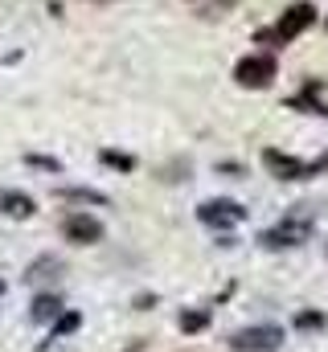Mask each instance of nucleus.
<instances>
[{
    "label": "nucleus",
    "mask_w": 328,
    "mask_h": 352,
    "mask_svg": "<svg viewBox=\"0 0 328 352\" xmlns=\"http://www.w3.org/2000/svg\"><path fill=\"white\" fill-rule=\"evenodd\" d=\"M320 324H325V316H312V311L300 316V328H320Z\"/></svg>",
    "instance_id": "14"
},
{
    "label": "nucleus",
    "mask_w": 328,
    "mask_h": 352,
    "mask_svg": "<svg viewBox=\"0 0 328 352\" xmlns=\"http://www.w3.org/2000/svg\"><path fill=\"white\" fill-rule=\"evenodd\" d=\"M263 164L279 176V180H304V176H308V164H304V160H296V156H287V152H275V148L263 152Z\"/></svg>",
    "instance_id": "6"
},
{
    "label": "nucleus",
    "mask_w": 328,
    "mask_h": 352,
    "mask_svg": "<svg viewBox=\"0 0 328 352\" xmlns=\"http://www.w3.org/2000/svg\"><path fill=\"white\" fill-rule=\"evenodd\" d=\"M279 340H283L279 328H243V332H234L230 349L234 352H275Z\"/></svg>",
    "instance_id": "3"
},
{
    "label": "nucleus",
    "mask_w": 328,
    "mask_h": 352,
    "mask_svg": "<svg viewBox=\"0 0 328 352\" xmlns=\"http://www.w3.org/2000/svg\"><path fill=\"white\" fill-rule=\"evenodd\" d=\"M62 197H70V201H107V197H99V192H90V188H66Z\"/></svg>",
    "instance_id": "13"
},
{
    "label": "nucleus",
    "mask_w": 328,
    "mask_h": 352,
    "mask_svg": "<svg viewBox=\"0 0 328 352\" xmlns=\"http://www.w3.org/2000/svg\"><path fill=\"white\" fill-rule=\"evenodd\" d=\"M197 213H201V221H205V226H218V230H222V226H238V221L246 217L234 201H205Z\"/></svg>",
    "instance_id": "7"
},
{
    "label": "nucleus",
    "mask_w": 328,
    "mask_h": 352,
    "mask_svg": "<svg viewBox=\"0 0 328 352\" xmlns=\"http://www.w3.org/2000/svg\"><path fill=\"white\" fill-rule=\"evenodd\" d=\"M234 78H238V87H271V78H275V58L271 54H250L238 62V70H234Z\"/></svg>",
    "instance_id": "2"
},
{
    "label": "nucleus",
    "mask_w": 328,
    "mask_h": 352,
    "mask_svg": "<svg viewBox=\"0 0 328 352\" xmlns=\"http://www.w3.org/2000/svg\"><path fill=\"white\" fill-rule=\"evenodd\" d=\"M62 234H66V242H74V246H90V242L103 238V226H99V217H90V213H70V217L62 221Z\"/></svg>",
    "instance_id": "5"
},
{
    "label": "nucleus",
    "mask_w": 328,
    "mask_h": 352,
    "mask_svg": "<svg viewBox=\"0 0 328 352\" xmlns=\"http://www.w3.org/2000/svg\"><path fill=\"white\" fill-rule=\"evenodd\" d=\"M0 209L8 217H29L33 213V197H25V192H0Z\"/></svg>",
    "instance_id": "8"
},
{
    "label": "nucleus",
    "mask_w": 328,
    "mask_h": 352,
    "mask_svg": "<svg viewBox=\"0 0 328 352\" xmlns=\"http://www.w3.org/2000/svg\"><path fill=\"white\" fill-rule=\"evenodd\" d=\"M308 234H312V221H308V217H291V221L267 230V234H263V246H271V250H279V246H300V242H308Z\"/></svg>",
    "instance_id": "4"
},
{
    "label": "nucleus",
    "mask_w": 328,
    "mask_h": 352,
    "mask_svg": "<svg viewBox=\"0 0 328 352\" xmlns=\"http://www.w3.org/2000/svg\"><path fill=\"white\" fill-rule=\"evenodd\" d=\"M79 324H82L79 311H66V316H58V320H54V340H58V336H70Z\"/></svg>",
    "instance_id": "11"
},
{
    "label": "nucleus",
    "mask_w": 328,
    "mask_h": 352,
    "mask_svg": "<svg viewBox=\"0 0 328 352\" xmlns=\"http://www.w3.org/2000/svg\"><path fill=\"white\" fill-rule=\"evenodd\" d=\"M58 311H62V303H58L54 295H41V299L33 303V320H54Z\"/></svg>",
    "instance_id": "9"
},
{
    "label": "nucleus",
    "mask_w": 328,
    "mask_h": 352,
    "mask_svg": "<svg viewBox=\"0 0 328 352\" xmlns=\"http://www.w3.org/2000/svg\"><path fill=\"white\" fill-rule=\"evenodd\" d=\"M103 160H107L111 168H123V173H132V168H136V160H132V156H119V152H103Z\"/></svg>",
    "instance_id": "12"
},
{
    "label": "nucleus",
    "mask_w": 328,
    "mask_h": 352,
    "mask_svg": "<svg viewBox=\"0 0 328 352\" xmlns=\"http://www.w3.org/2000/svg\"><path fill=\"white\" fill-rule=\"evenodd\" d=\"M209 324V311H181V332H201Z\"/></svg>",
    "instance_id": "10"
},
{
    "label": "nucleus",
    "mask_w": 328,
    "mask_h": 352,
    "mask_svg": "<svg viewBox=\"0 0 328 352\" xmlns=\"http://www.w3.org/2000/svg\"><path fill=\"white\" fill-rule=\"evenodd\" d=\"M316 21V8L312 4H291L283 16H279V25L275 29H267V33H258V41H275V45H287V41H296L308 25Z\"/></svg>",
    "instance_id": "1"
},
{
    "label": "nucleus",
    "mask_w": 328,
    "mask_h": 352,
    "mask_svg": "<svg viewBox=\"0 0 328 352\" xmlns=\"http://www.w3.org/2000/svg\"><path fill=\"white\" fill-rule=\"evenodd\" d=\"M328 168V156H320V160H312V164H308V176H316V173H325Z\"/></svg>",
    "instance_id": "15"
}]
</instances>
